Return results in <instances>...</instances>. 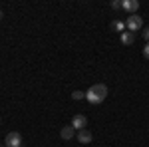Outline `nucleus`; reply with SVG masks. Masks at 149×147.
Listing matches in <instances>:
<instances>
[{
	"instance_id": "8",
	"label": "nucleus",
	"mask_w": 149,
	"mask_h": 147,
	"mask_svg": "<svg viewBox=\"0 0 149 147\" xmlns=\"http://www.w3.org/2000/svg\"><path fill=\"white\" fill-rule=\"evenodd\" d=\"M60 135H62V139H66V141H70L72 137L76 135V129H74L72 125H66V127H62V131H60Z\"/></svg>"
},
{
	"instance_id": "7",
	"label": "nucleus",
	"mask_w": 149,
	"mask_h": 147,
	"mask_svg": "<svg viewBox=\"0 0 149 147\" xmlns=\"http://www.w3.org/2000/svg\"><path fill=\"white\" fill-rule=\"evenodd\" d=\"M92 139H93V135L88 131V129L78 131V141H80V143H86V145H88V143H92Z\"/></svg>"
},
{
	"instance_id": "3",
	"label": "nucleus",
	"mask_w": 149,
	"mask_h": 147,
	"mask_svg": "<svg viewBox=\"0 0 149 147\" xmlns=\"http://www.w3.org/2000/svg\"><path fill=\"white\" fill-rule=\"evenodd\" d=\"M6 147H22V135L18 131H10L6 135Z\"/></svg>"
},
{
	"instance_id": "15",
	"label": "nucleus",
	"mask_w": 149,
	"mask_h": 147,
	"mask_svg": "<svg viewBox=\"0 0 149 147\" xmlns=\"http://www.w3.org/2000/svg\"><path fill=\"white\" fill-rule=\"evenodd\" d=\"M0 123H2V119H0Z\"/></svg>"
},
{
	"instance_id": "16",
	"label": "nucleus",
	"mask_w": 149,
	"mask_h": 147,
	"mask_svg": "<svg viewBox=\"0 0 149 147\" xmlns=\"http://www.w3.org/2000/svg\"><path fill=\"white\" fill-rule=\"evenodd\" d=\"M4 147H6V145H4Z\"/></svg>"
},
{
	"instance_id": "10",
	"label": "nucleus",
	"mask_w": 149,
	"mask_h": 147,
	"mask_svg": "<svg viewBox=\"0 0 149 147\" xmlns=\"http://www.w3.org/2000/svg\"><path fill=\"white\" fill-rule=\"evenodd\" d=\"M72 98H74V100H76V102H80V100H86V91H74V93H72Z\"/></svg>"
},
{
	"instance_id": "11",
	"label": "nucleus",
	"mask_w": 149,
	"mask_h": 147,
	"mask_svg": "<svg viewBox=\"0 0 149 147\" xmlns=\"http://www.w3.org/2000/svg\"><path fill=\"white\" fill-rule=\"evenodd\" d=\"M121 4H123V2H119V0H113V2H111V8H115V10H117V8H121Z\"/></svg>"
},
{
	"instance_id": "12",
	"label": "nucleus",
	"mask_w": 149,
	"mask_h": 147,
	"mask_svg": "<svg viewBox=\"0 0 149 147\" xmlns=\"http://www.w3.org/2000/svg\"><path fill=\"white\" fill-rule=\"evenodd\" d=\"M143 56H145V58L149 60V42H147L145 46H143Z\"/></svg>"
},
{
	"instance_id": "9",
	"label": "nucleus",
	"mask_w": 149,
	"mask_h": 147,
	"mask_svg": "<svg viewBox=\"0 0 149 147\" xmlns=\"http://www.w3.org/2000/svg\"><path fill=\"white\" fill-rule=\"evenodd\" d=\"M111 28H113L115 32H121V34L125 32V24L119 22V20H113V22H111Z\"/></svg>"
},
{
	"instance_id": "4",
	"label": "nucleus",
	"mask_w": 149,
	"mask_h": 147,
	"mask_svg": "<svg viewBox=\"0 0 149 147\" xmlns=\"http://www.w3.org/2000/svg\"><path fill=\"white\" fill-rule=\"evenodd\" d=\"M86 125H88V117H86V115H81V113L74 115V119H72V127H74L76 131H81V129H86Z\"/></svg>"
},
{
	"instance_id": "2",
	"label": "nucleus",
	"mask_w": 149,
	"mask_h": 147,
	"mask_svg": "<svg viewBox=\"0 0 149 147\" xmlns=\"http://www.w3.org/2000/svg\"><path fill=\"white\" fill-rule=\"evenodd\" d=\"M125 28L129 30V32H137V30H141L143 28V20H141V16H137V14H129L125 20Z\"/></svg>"
},
{
	"instance_id": "1",
	"label": "nucleus",
	"mask_w": 149,
	"mask_h": 147,
	"mask_svg": "<svg viewBox=\"0 0 149 147\" xmlns=\"http://www.w3.org/2000/svg\"><path fill=\"white\" fill-rule=\"evenodd\" d=\"M107 98V86L105 84H95V86H92L90 90L86 91V100L90 103H102L103 100Z\"/></svg>"
},
{
	"instance_id": "6",
	"label": "nucleus",
	"mask_w": 149,
	"mask_h": 147,
	"mask_svg": "<svg viewBox=\"0 0 149 147\" xmlns=\"http://www.w3.org/2000/svg\"><path fill=\"white\" fill-rule=\"evenodd\" d=\"M119 40H121V44H123V46H131L133 42H135V34L129 32V30H125L123 34L119 36Z\"/></svg>"
},
{
	"instance_id": "5",
	"label": "nucleus",
	"mask_w": 149,
	"mask_h": 147,
	"mask_svg": "<svg viewBox=\"0 0 149 147\" xmlns=\"http://www.w3.org/2000/svg\"><path fill=\"white\" fill-rule=\"evenodd\" d=\"M121 8H125L129 14H135V12H137V8H139V2H137V0H123Z\"/></svg>"
},
{
	"instance_id": "14",
	"label": "nucleus",
	"mask_w": 149,
	"mask_h": 147,
	"mask_svg": "<svg viewBox=\"0 0 149 147\" xmlns=\"http://www.w3.org/2000/svg\"><path fill=\"white\" fill-rule=\"evenodd\" d=\"M2 16H4V14H2V10H0V18H2Z\"/></svg>"
},
{
	"instance_id": "13",
	"label": "nucleus",
	"mask_w": 149,
	"mask_h": 147,
	"mask_svg": "<svg viewBox=\"0 0 149 147\" xmlns=\"http://www.w3.org/2000/svg\"><path fill=\"white\" fill-rule=\"evenodd\" d=\"M141 36H143V38H145V40L149 42V28H145V30H143V34H141Z\"/></svg>"
}]
</instances>
